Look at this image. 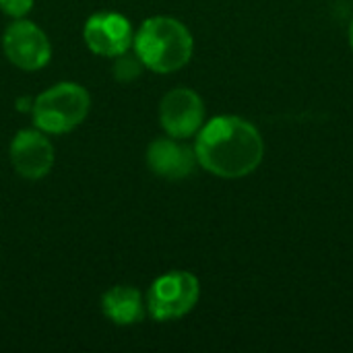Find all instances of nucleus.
<instances>
[{
  "label": "nucleus",
  "mask_w": 353,
  "mask_h": 353,
  "mask_svg": "<svg viewBox=\"0 0 353 353\" xmlns=\"http://www.w3.org/2000/svg\"><path fill=\"white\" fill-rule=\"evenodd\" d=\"M350 46H352V52H353V19H352V25H350Z\"/></svg>",
  "instance_id": "nucleus-13"
},
{
  "label": "nucleus",
  "mask_w": 353,
  "mask_h": 353,
  "mask_svg": "<svg viewBox=\"0 0 353 353\" xmlns=\"http://www.w3.org/2000/svg\"><path fill=\"white\" fill-rule=\"evenodd\" d=\"M101 310L118 327H130L145 319L147 304L132 285H114L101 296Z\"/></svg>",
  "instance_id": "nucleus-10"
},
{
  "label": "nucleus",
  "mask_w": 353,
  "mask_h": 353,
  "mask_svg": "<svg viewBox=\"0 0 353 353\" xmlns=\"http://www.w3.org/2000/svg\"><path fill=\"white\" fill-rule=\"evenodd\" d=\"M83 39L93 54L116 58L132 50L134 31L130 21L120 12H95L83 27Z\"/></svg>",
  "instance_id": "nucleus-7"
},
{
  "label": "nucleus",
  "mask_w": 353,
  "mask_h": 353,
  "mask_svg": "<svg viewBox=\"0 0 353 353\" xmlns=\"http://www.w3.org/2000/svg\"><path fill=\"white\" fill-rule=\"evenodd\" d=\"M4 56L21 70H41L52 60V43L48 35L27 19H14L2 35Z\"/></svg>",
  "instance_id": "nucleus-5"
},
{
  "label": "nucleus",
  "mask_w": 353,
  "mask_h": 353,
  "mask_svg": "<svg viewBox=\"0 0 353 353\" xmlns=\"http://www.w3.org/2000/svg\"><path fill=\"white\" fill-rule=\"evenodd\" d=\"M132 50L145 68L168 74L186 66L192 58L194 41L184 23L174 17H151L134 33Z\"/></svg>",
  "instance_id": "nucleus-2"
},
{
  "label": "nucleus",
  "mask_w": 353,
  "mask_h": 353,
  "mask_svg": "<svg viewBox=\"0 0 353 353\" xmlns=\"http://www.w3.org/2000/svg\"><path fill=\"white\" fill-rule=\"evenodd\" d=\"M145 64L141 62V58L137 56V52H124L120 56L114 58V66H112V72H114V79L120 81V83H130L134 79L141 77Z\"/></svg>",
  "instance_id": "nucleus-11"
},
{
  "label": "nucleus",
  "mask_w": 353,
  "mask_h": 353,
  "mask_svg": "<svg viewBox=\"0 0 353 353\" xmlns=\"http://www.w3.org/2000/svg\"><path fill=\"white\" fill-rule=\"evenodd\" d=\"M205 122V105L196 91L188 87L172 89L159 103V124L174 139H188L201 130Z\"/></svg>",
  "instance_id": "nucleus-6"
},
{
  "label": "nucleus",
  "mask_w": 353,
  "mask_h": 353,
  "mask_svg": "<svg viewBox=\"0 0 353 353\" xmlns=\"http://www.w3.org/2000/svg\"><path fill=\"white\" fill-rule=\"evenodd\" d=\"M10 163L14 172L27 180L46 178L54 168V147L39 128H23L10 141Z\"/></svg>",
  "instance_id": "nucleus-8"
},
{
  "label": "nucleus",
  "mask_w": 353,
  "mask_h": 353,
  "mask_svg": "<svg viewBox=\"0 0 353 353\" xmlns=\"http://www.w3.org/2000/svg\"><path fill=\"white\" fill-rule=\"evenodd\" d=\"M196 161L219 178H244L252 174L265 155L261 132L240 116H215L201 126L194 145Z\"/></svg>",
  "instance_id": "nucleus-1"
},
{
  "label": "nucleus",
  "mask_w": 353,
  "mask_h": 353,
  "mask_svg": "<svg viewBox=\"0 0 353 353\" xmlns=\"http://www.w3.org/2000/svg\"><path fill=\"white\" fill-rule=\"evenodd\" d=\"M91 108L87 89L79 83H58L33 99L31 116L46 134H64L85 122Z\"/></svg>",
  "instance_id": "nucleus-3"
},
{
  "label": "nucleus",
  "mask_w": 353,
  "mask_h": 353,
  "mask_svg": "<svg viewBox=\"0 0 353 353\" xmlns=\"http://www.w3.org/2000/svg\"><path fill=\"white\" fill-rule=\"evenodd\" d=\"M35 0H0V10L12 19H23L31 12Z\"/></svg>",
  "instance_id": "nucleus-12"
},
{
  "label": "nucleus",
  "mask_w": 353,
  "mask_h": 353,
  "mask_svg": "<svg viewBox=\"0 0 353 353\" xmlns=\"http://www.w3.org/2000/svg\"><path fill=\"white\" fill-rule=\"evenodd\" d=\"M201 296L199 279L188 271H172L157 277L147 292V312L157 323L176 321L188 314Z\"/></svg>",
  "instance_id": "nucleus-4"
},
{
  "label": "nucleus",
  "mask_w": 353,
  "mask_h": 353,
  "mask_svg": "<svg viewBox=\"0 0 353 353\" xmlns=\"http://www.w3.org/2000/svg\"><path fill=\"white\" fill-rule=\"evenodd\" d=\"M196 153L178 139H155L147 147L149 170L165 180H184L196 168Z\"/></svg>",
  "instance_id": "nucleus-9"
}]
</instances>
